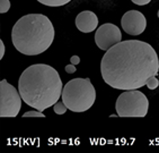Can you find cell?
Wrapping results in <instances>:
<instances>
[{
	"label": "cell",
	"instance_id": "cell-18",
	"mask_svg": "<svg viewBox=\"0 0 159 153\" xmlns=\"http://www.w3.org/2000/svg\"><path fill=\"white\" fill-rule=\"evenodd\" d=\"M3 55H5V44L2 40H0V59L3 58Z\"/></svg>",
	"mask_w": 159,
	"mask_h": 153
},
{
	"label": "cell",
	"instance_id": "cell-7",
	"mask_svg": "<svg viewBox=\"0 0 159 153\" xmlns=\"http://www.w3.org/2000/svg\"><path fill=\"white\" fill-rule=\"evenodd\" d=\"M122 41V33L116 25L112 23L103 24L95 33L96 46L101 50L107 51L115 44Z\"/></svg>",
	"mask_w": 159,
	"mask_h": 153
},
{
	"label": "cell",
	"instance_id": "cell-5",
	"mask_svg": "<svg viewBox=\"0 0 159 153\" xmlns=\"http://www.w3.org/2000/svg\"><path fill=\"white\" fill-rule=\"evenodd\" d=\"M115 109L119 117H146L149 101L142 92L137 90L125 91L119 95Z\"/></svg>",
	"mask_w": 159,
	"mask_h": 153
},
{
	"label": "cell",
	"instance_id": "cell-8",
	"mask_svg": "<svg viewBox=\"0 0 159 153\" xmlns=\"http://www.w3.org/2000/svg\"><path fill=\"white\" fill-rule=\"evenodd\" d=\"M121 25L125 33L130 35H139L146 30L147 21L142 12L138 10H129L123 15Z\"/></svg>",
	"mask_w": 159,
	"mask_h": 153
},
{
	"label": "cell",
	"instance_id": "cell-15",
	"mask_svg": "<svg viewBox=\"0 0 159 153\" xmlns=\"http://www.w3.org/2000/svg\"><path fill=\"white\" fill-rule=\"evenodd\" d=\"M64 71L67 72L68 74H74V73H76V65L69 64L68 66H66Z\"/></svg>",
	"mask_w": 159,
	"mask_h": 153
},
{
	"label": "cell",
	"instance_id": "cell-13",
	"mask_svg": "<svg viewBox=\"0 0 159 153\" xmlns=\"http://www.w3.org/2000/svg\"><path fill=\"white\" fill-rule=\"evenodd\" d=\"M10 8V1L9 0H0V12L5 14L9 10Z\"/></svg>",
	"mask_w": 159,
	"mask_h": 153
},
{
	"label": "cell",
	"instance_id": "cell-2",
	"mask_svg": "<svg viewBox=\"0 0 159 153\" xmlns=\"http://www.w3.org/2000/svg\"><path fill=\"white\" fill-rule=\"evenodd\" d=\"M62 90L63 85L59 73L45 64L27 67L18 81V91L23 101L42 112L58 102Z\"/></svg>",
	"mask_w": 159,
	"mask_h": 153
},
{
	"label": "cell",
	"instance_id": "cell-6",
	"mask_svg": "<svg viewBox=\"0 0 159 153\" xmlns=\"http://www.w3.org/2000/svg\"><path fill=\"white\" fill-rule=\"evenodd\" d=\"M21 96L19 91L11 84L2 80L0 82V116L16 117L21 109Z\"/></svg>",
	"mask_w": 159,
	"mask_h": 153
},
{
	"label": "cell",
	"instance_id": "cell-3",
	"mask_svg": "<svg viewBox=\"0 0 159 153\" xmlns=\"http://www.w3.org/2000/svg\"><path fill=\"white\" fill-rule=\"evenodd\" d=\"M54 40L52 22L42 14H28L16 22L11 41L17 51L25 56H37L49 49Z\"/></svg>",
	"mask_w": 159,
	"mask_h": 153
},
{
	"label": "cell",
	"instance_id": "cell-14",
	"mask_svg": "<svg viewBox=\"0 0 159 153\" xmlns=\"http://www.w3.org/2000/svg\"><path fill=\"white\" fill-rule=\"evenodd\" d=\"M24 117H42V118H44L45 115H44L42 111L36 110V111H28V112H25Z\"/></svg>",
	"mask_w": 159,
	"mask_h": 153
},
{
	"label": "cell",
	"instance_id": "cell-10",
	"mask_svg": "<svg viewBox=\"0 0 159 153\" xmlns=\"http://www.w3.org/2000/svg\"><path fill=\"white\" fill-rule=\"evenodd\" d=\"M40 3L44 5V6L49 7H61L67 5L71 1V0H37Z\"/></svg>",
	"mask_w": 159,
	"mask_h": 153
},
{
	"label": "cell",
	"instance_id": "cell-11",
	"mask_svg": "<svg viewBox=\"0 0 159 153\" xmlns=\"http://www.w3.org/2000/svg\"><path fill=\"white\" fill-rule=\"evenodd\" d=\"M67 106L63 103V101L62 102H57V103L53 106V110H54V112L57 113V115H63V113H66V111H67Z\"/></svg>",
	"mask_w": 159,
	"mask_h": 153
},
{
	"label": "cell",
	"instance_id": "cell-16",
	"mask_svg": "<svg viewBox=\"0 0 159 153\" xmlns=\"http://www.w3.org/2000/svg\"><path fill=\"white\" fill-rule=\"evenodd\" d=\"M131 1L135 5H138V6H144V5H148L151 0H131Z\"/></svg>",
	"mask_w": 159,
	"mask_h": 153
},
{
	"label": "cell",
	"instance_id": "cell-4",
	"mask_svg": "<svg viewBox=\"0 0 159 153\" xmlns=\"http://www.w3.org/2000/svg\"><path fill=\"white\" fill-rule=\"evenodd\" d=\"M61 99L69 110L84 112L95 103V87L89 78H74L63 86Z\"/></svg>",
	"mask_w": 159,
	"mask_h": 153
},
{
	"label": "cell",
	"instance_id": "cell-12",
	"mask_svg": "<svg viewBox=\"0 0 159 153\" xmlns=\"http://www.w3.org/2000/svg\"><path fill=\"white\" fill-rule=\"evenodd\" d=\"M146 86H147L149 90H156L157 87L159 86V81L158 78H157L156 76H151L148 80L147 84H146Z\"/></svg>",
	"mask_w": 159,
	"mask_h": 153
},
{
	"label": "cell",
	"instance_id": "cell-1",
	"mask_svg": "<svg viewBox=\"0 0 159 153\" xmlns=\"http://www.w3.org/2000/svg\"><path fill=\"white\" fill-rule=\"evenodd\" d=\"M159 72L156 50L149 43L139 40L121 41L107 50L101 61L104 82L122 91L139 90L146 86L151 76Z\"/></svg>",
	"mask_w": 159,
	"mask_h": 153
},
{
	"label": "cell",
	"instance_id": "cell-19",
	"mask_svg": "<svg viewBox=\"0 0 159 153\" xmlns=\"http://www.w3.org/2000/svg\"><path fill=\"white\" fill-rule=\"evenodd\" d=\"M158 17H159V10H158Z\"/></svg>",
	"mask_w": 159,
	"mask_h": 153
},
{
	"label": "cell",
	"instance_id": "cell-17",
	"mask_svg": "<svg viewBox=\"0 0 159 153\" xmlns=\"http://www.w3.org/2000/svg\"><path fill=\"white\" fill-rule=\"evenodd\" d=\"M70 64H72V65H78V64H80V58L78 57V56H72L70 58Z\"/></svg>",
	"mask_w": 159,
	"mask_h": 153
},
{
	"label": "cell",
	"instance_id": "cell-9",
	"mask_svg": "<svg viewBox=\"0 0 159 153\" xmlns=\"http://www.w3.org/2000/svg\"><path fill=\"white\" fill-rule=\"evenodd\" d=\"M76 27L83 33H90L98 26V18L95 12L90 10H84L76 17Z\"/></svg>",
	"mask_w": 159,
	"mask_h": 153
}]
</instances>
